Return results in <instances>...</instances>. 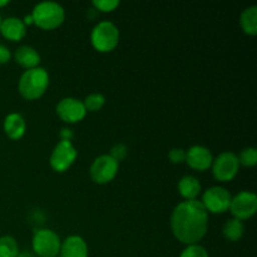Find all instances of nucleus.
Returning a JSON list of instances; mask_svg holds the SVG:
<instances>
[{
    "label": "nucleus",
    "mask_w": 257,
    "mask_h": 257,
    "mask_svg": "<svg viewBox=\"0 0 257 257\" xmlns=\"http://www.w3.org/2000/svg\"><path fill=\"white\" fill-rule=\"evenodd\" d=\"M171 230L181 243L196 245L208 231V212L201 201H183L171 215Z\"/></svg>",
    "instance_id": "f257e3e1"
},
{
    "label": "nucleus",
    "mask_w": 257,
    "mask_h": 257,
    "mask_svg": "<svg viewBox=\"0 0 257 257\" xmlns=\"http://www.w3.org/2000/svg\"><path fill=\"white\" fill-rule=\"evenodd\" d=\"M49 87V74L44 68H33L25 70L18 83L20 95L27 100H37L42 98Z\"/></svg>",
    "instance_id": "f03ea898"
},
{
    "label": "nucleus",
    "mask_w": 257,
    "mask_h": 257,
    "mask_svg": "<svg viewBox=\"0 0 257 257\" xmlns=\"http://www.w3.org/2000/svg\"><path fill=\"white\" fill-rule=\"evenodd\" d=\"M33 24L43 30H54L65 20V10L58 3L43 2L34 7L32 14Z\"/></svg>",
    "instance_id": "7ed1b4c3"
},
{
    "label": "nucleus",
    "mask_w": 257,
    "mask_h": 257,
    "mask_svg": "<svg viewBox=\"0 0 257 257\" xmlns=\"http://www.w3.org/2000/svg\"><path fill=\"white\" fill-rule=\"evenodd\" d=\"M90 42L97 52L110 53L119 43V30L117 25L108 20L98 23L90 33Z\"/></svg>",
    "instance_id": "20e7f679"
},
{
    "label": "nucleus",
    "mask_w": 257,
    "mask_h": 257,
    "mask_svg": "<svg viewBox=\"0 0 257 257\" xmlns=\"http://www.w3.org/2000/svg\"><path fill=\"white\" fill-rule=\"evenodd\" d=\"M62 240L57 232L50 228H39L34 232L32 240L33 252L39 257H57L59 255Z\"/></svg>",
    "instance_id": "39448f33"
},
{
    "label": "nucleus",
    "mask_w": 257,
    "mask_h": 257,
    "mask_svg": "<svg viewBox=\"0 0 257 257\" xmlns=\"http://www.w3.org/2000/svg\"><path fill=\"white\" fill-rule=\"evenodd\" d=\"M119 171V163L109 155H102L95 158L90 165V178L97 185H107L112 182Z\"/></svg>",
    "instance_id": "423d86ee"
},
{
    "label": "nucleus",
    "mask_w": 257,
    "mask_h": 257,
    "mask_svg": "<svg viewBox=\"0 0 257 257\" xmlns=\"http://www.w3.org/2000/svg\"><path fill=\"white\" fill-rule=\"evenodd\" d=\"M212 175L220 182H230L237 176L240 171V162L237 155L233 152H222L213 160Z\"/></svg>",
    "instance_id": "0eeeda50"
},
{
    "label": "nucleus",
    "mask_w": 257,
    "mask_h": 257,
    "mask_svg": "<svg viewBox=\"0 0 257 257\" xmlns=\"http://www.w3.org/2000/svg\"><path fill=\"white\" fill-rule=\"evenodd\" d=\"M78 152L70 141H59L49 158V165L55 172L63 173L72 167L77 160Z\"/></svg>",
    "instance_id": "6e6552de"
},
{
    "label": "nucleus",
    "mask_w": 257,
    "mask_h": 257,
    "mask_svg": "<svg viewBox=\"0 0 257 257\" xmlns=\"http://www.w3.org/2000/svg\"><path fill=\"white\" fill-rule=\"evenodd\" d=\"M231 200H232V196L225 187L213 186L205 191L201 203L207 212L225 213L230 208Z\"/></svg>",
    "instance_id": "1a4fd4ad"
},
{
    "label": "nucleus",
    "mask_w": 257,
    "mask_h": 257,
    "mask_svg": "<svg viewBox=\"0 0 257 257\" xmlns=\"http://www.w3.org/2000/svg\"><path fill=\"white\" fill-rule=\"evenodd\" d=\"M228 210L232 213L233 218L240 221L248 220L257 211V196L250 191H241L232 197Z\"/></svg>",
    "instance_id": "9d476101"
},
{
    "label": "nucleus",
    "mask_w": 257,
    "mask_h": 257,
    "mask_svg": "<svg viewBox=\"0 0 257 257\" xmlns=\"http://www.w3.org/2000/svg\"><path fill=\"white\" fill-rule=\"evenodd\" d=\"M58 117L65 123H78L84 119L87 115L84 104L82 100L73 97L63 98L55 107Z\"/></svg>",
    "instance_id": "9b49d317"
},
{
    "label": "nucleus",
    "mask_w": 257,
    "mask_h": 257,
    "mask_svg": "<svg viewBox=\"0 0 257 257\" xmlns=\"http://www.w3.org/2000/svg\"><path fill=\"white\" fill-rule=\"evenodd\" d=\"M213 162V156L208 148L203 146H192L186 151V163L195 171H207Z\"/></svg>",
    "instance_id": "f8f14e48"
},
{
    "label": "nucleus",
    "mask_w": 257,
    "mask_h": 257,
    "mask_svg": "<svg viewBox=\"0 0 257 257\" xmlns=\"http://www.w3.org/2000/svg\"><path fill=\"white\" fill-rule=\"evenodd\" d=\"M0 34L10 42H20L27 35V25L19 18H7L2 20Z\"/></svg>",
    "instance_id": "ddd939ff"
},
{
    "label": "nucleus",
    "mask_w": 257,
    "mask_h": 257,
    "mask_svg": "<svg viewBox=\"0 0 257 257\" xmlns=\"http://www.w3.org/2000/svg\"><path fill=\"white\" fill-rule=\"evenodd\" d=\"M88 245L80 236L72 235L62 241L59 255L60 257H88Z\"/></svg>",
    "instance_id": "4468645a"
},
{
    "label": "nucleus",
    "mask_w": 257,
    "mask_h": 257,
    "mask_svg": "<svg viewBox=\"0 0 257 257\" xmlns=\"http://www.w3.org/2000/svg\"><path fill=\"white\" fill-rule=\"evenodd\" d=\"M4 132L12 141H19L24 137L27 131V123L19 113H10L4 119Z\"/></svg>",
    "instance_id": "2eb2a0df"
},
{
    "label": "nucleus",
    "mask_w": 257,
    "mask_h": 257,
    "mask_svg": "<svg viewBox=\"0 0 257 257\" xmlns=\"http://www.w3.org/2000/svg\"><path fill=\"white\" fill-rule=\"evenodd\" d=\"M14 59L20 67L29 70L39 67L42 58H40V54L37 52V49L29 47V45H22L15 50Z\"/></svg>",
    "instance_id": "dca6fc26"
},
{
    "label": "nucleus",
    "mask_w": 257,
    "mask_h": 257,
    "mask_svg": "<svg viewBox=\"0 0 257 257\" xmlns=\"http://www.w3.org/2000/svg\"><path fill=\"white\" fill-rule=\"evenodd\" d=\"M177 188L181 197L185 198L186 201L197 200L201 191H202V186H201L200 181H198L195 176L191 175L183 176V177L178 181Z\"/></svg>",
    "instance_id": "f3484780"
},
{
    "label": "nucleus",
    "mask_w": 257,
    "mask_h": 257,
    "mask_svg": "<svg viewBox=\"0 0 257 257\" xmlns=\"http://www.w3.org/2000/svg\"><path fill=\"white\" fill-rule=\"evenodd\" d=\"M240 25L243 33L247 35L257 34V7H248L241 13Z\"/></svg>",
    "instance_id": "a211bd4d"
},
{
    "label": "nucleus",
    "mask_w": 257,
    "mask_h": 257,
    "mask_svg": "<svg viewBox=\"0 0 257 257\" xmlns=\"http://www.w3.org/2000/svg\"><path fill=\"white\" fill-rule=\"evenodd\" d=\"M222 233L226 240L231 241V242H237L242 238L243 233H245V225H243L242 221L232 217L227 220V222L223 225Z\"/></svg>",
    "instance_id": "6ab92c4d"
},
{
    "label": "nucleus",
    "mask_w": 257,
    "mask_h": 257,
    "mask_svg": "<svg viewBox=\"0 0 257 257\" xmlns=\"http://www.w3.org/2000/svg\"><path fill=\"white\" fill-rule=\"evenodd\" d=\"M19 252V245L13 236L0 237V257H17Z\"/></svg>",
    "instance_id": "aec40b11"
},
{
    "label": "nucleus",
    "mask_w": 257,
    "mask_h": 257,
    "mask_svg": "<svg viewBox=\"0 0 257 257\" xmlns=\"http://www.w3.org/2000/svg\"><path fill=\"white\" fill-rule=\"evenodd\" d=\"M83 104H84L87 112H98L104 107L105 98L100 93H92V94L85 97V99L83 100Z\"/></svg>",
    "instance_id": "412c9836"
},
{
    "label": "nucleus",
    "mask_w": 257,
    "mask_h": 257,
    "mask_svg": "<svg viewBox=\"0 0 257 257\" xmlns=\"http://www.w3.org/2000/svg\"><path fill=\"white\" fill-rule=\"evenodd\" d=\"M240 166H245V167H255L257 163V151L255 147H247L243 148L237 156Z\"/></svg>",
    "instance_id": "4be33fe9"
},
{
    "label": "nucleus",
    "mask_w": 257,
    "mask_h": 257,
    "mask_svg": "<svg viewBox=\"0 0 257 257\" xmlns=\"http://www.w3.org/2000/svg\"><path fill=\"white\" fill-rule=\"evenodd\" d=\"M180 257H210V256H208L207 250H206L203 246H201L200 243H196V245L186 246L185 250L181 252Z\"/></svg>",
    "instance_id": "5701e85b"
},
{
    "label": "nucleus",
    "mask_w": 257,
    "mask_h": 257,
    "mask_svg": "<svg viewBox=\"0 0 257 257\" xmlns=\"http://www.w3.org/2000/svg\"><path fill=\"white\" fill-rule=\"evenodd\" d=\"M93 7L100 13H112L119 7L120 3L118 0H94L92 3Z\"/></svg>",
    "instance_id": "b1692460"
},
{
    "label": "nucleus",
    "mask_w": 257,
    "mask_h": 257,
    "mask_svg": "<svg viewBox=\"0 0 257 257\" xmlns=\"http://www.w3.org/2000/svg\"><path fill=\"white\" fill-rule=\"evenodd\" d=\"M127 155H128V148L127 146L123 145V143H117V145H114L112 148H110L109 156L113 158V160L117 161L118 163L122 162V161L127 157Z\"/></svg>",
    "instance_id": "393cba45"
},
{
    "label": "nucleus",
    "mask_w": 257,
    "mask_h": 257,
    "mask_svg": "<svg viewBox=\"0 0 257 257\" xmlns=\"http://www.w3.org/2000/svg\"><path fill=\"white\" fill-rule=\"evenodd\" d=\"M168 160L173 165H181L186 162V151L183 148H172L168 152Z\"/></svg>",
    "instance_id": "a878e982"
},
{
    "label": "nucleus",
    "mask_w": 257,
    "mask_h": 257,
    "mask_svg": "<svg viewBox=\"0 0 257 257\" xmlns=\"http://www.w3.org/2000/svg\"><path fill=\"white\" fill-rule=\"evenodd\" d=\"M10 59H12V53H10L9 48L0 44V65L7 64L10 62Z\"/></svg>",
    "instance_id": "bb28decb"
},
{
    "label": "nucleus",
    "mask_w": 257,
    "mask_h": 257,
    "mask_svg": "<svg viewBox=\"0 0 257 257\" xmlns=\"http://www.w3.org/2000/svg\"><path fill=\"white\" fill-rule=\"evenodd\" d=\"M59 137L60 141H70L72 142V138L74 137V135H73L72 130H69V128H62V131L59 133Z\"/></svg>",
    "instance_id": "cd10ccee"
},
{
    "label": "nucleus",
    "mask_w": 257,
    "mask_h": 257,
    "mask_svg": "<svg viewBox=\"0 0 257 257\" xmlns=\"http://www.w3.org/2000/svg\"><path fill=\"white\" fill-rule=\"evenodd\" d=\"M17 257H37L34 253L29 252V251H23V252H19V255Z\"/></svg>",
    "instance_id": "c85d7f7f"
},
{
    "label": "nucleus",
    "mask_w": 257,
    "mask_h": 257,
    "mask_svg": "<svg viewBox=\"0 0 257 257\" xmlns=\"http://www.w3.org/2000/svg\"><path fill=\"white\" fill-rule=\"evenodd\" d=\"M8 4H9V2H8V0H0V9L4 7H7Z\"/></svg>",
    "instance_id": "c756f323"
},
{
    "label": "nucleus",
    "mask_w": 257,
    "mask_h": 257,
    "mask_svg": "<svg viewBox=\"0 0 257 257\" xmlns=\"http://www.w3.org/2000/svg\"><path fill=\"white\" fill-rule=\"evenodd\" d=\"M0 24H2V18H0Z\"/></svg>",
    "instance_id": "7c9ffc66"
}]
</instances>
